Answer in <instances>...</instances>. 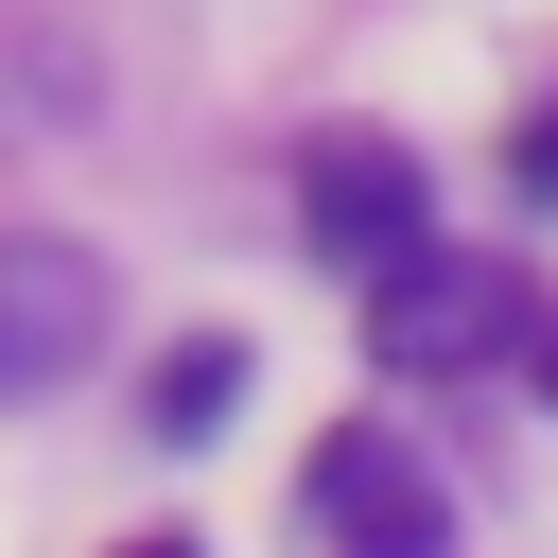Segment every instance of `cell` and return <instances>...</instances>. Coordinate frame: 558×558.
I'll return each mask as SVG.
<instances>
[{
    "label": "cell",
    "instance_id": "obj_1",
    "mask_svg": "<svg viewBox=\"0 0 558 558\" xmlns=\"http://www.w3.org/2000/svg\"><path fill=\"white\" fill-rule=\"evenodd\" d=\"M296 227H314V262H349V279L384 296V279L418 262V157H401V140H366V122H349V140H314V157H296Z\"/></svg>",
    "mask_w": 558,
    "mask_h": 558
},
{
    "label": "cell",
    "instance_id": "obj_2",
    "mask_svg": "<svg viewBox=\"0 0 558 558\" xmlns=\"http://www.w3.org/2000/svg\"><path fill=\"white\" fill-rule=\"evenodd\" d=\"M105 349V262L87 244H0V401H35V384H70Z\"/></svg>",
    "mask_w": 558,
    "mask_h": 558
},
{
    "label": "cell",
    "instance_id": "obj_3",
    "mask_svg": "<svg viewBox=\"0 0 558 558\" xmlns=\"http://www.w3.org/2000/svg\"><path fill=\"white\" fill-rule=\"evenodd\" d=\"M488 331H506V279H488V262H436V244L366 296V349H384V366H418V384H436V366H471Z\"/></svg>",
    "mask_w": 558,
    "mask_h": 558
},
{
    "label": "cell",
    "instance_id": "obj_4",
    "mask_svg": "<svg viewBox=\"0 0 558 558\" xmlns=\"http://www.w3.org/2000/svg\"><path fill=\"white\" fill-rule=\"evenodd\" d=\"M314 506H331L349 558H436V488H418L401 436H331V453H314Z\"/></svg>",
    "mask_w": 558,
    "mask_h": 558
},
{
    "label": "cell",
    "instance_id": "obj_5",
    "mask_svg": "<svg viewBox=\"0 0 558 558\" xmlns=\"http://www.w3.org/2000/svg\"><path fill=\"white\" fill-rule=\"evenodd\" d=\"M227 401H244V349H209V331H192V349L157 366V436H209Z\"/></svg>",
    "mask_w": 558,
    "mask_h": 558
},
{
    "label": "cell",
    "instance_id": "obj_6",
    "mask_svg": "<svg viewBox=\"0 0 558 558\" xmlns=\"http://www.w3.org/2000/svg\"><path fill=\"white\" fill-rule=\"evenodd\" d=\"M523 192H541V209H558V122H541V140H523Z\"/></svg>",
    "mask_w": 558,
    "mask_h": 558
},
{
    "label": "cell",
    "instance_id": "obj_7",
    "mask_svg": "<svg viewBox=\"0 0 558 558\" xmlns=\"http://www.w3.org/2000/svg\"><path fill=\"white\" fill-rule=\"evenodd\" d=\"M541 384H558V331H541Z\"/></svg>",
    "mask_w": 558,
    "mask_h": 558
},
{
    "label": "cell",
    "instance_id": "obj_8",
    "mask_svg": "<svg viewBox=\"0 0 558 558\" xmlns=\"http://www.w3.org/2000/svg\"><path fill=\"white\" fill-rule=\"evenodd\" d=\"M140 558H192V541H140Z\"/></svg>",
    "mask_w": 558,
    "mask_h": 558
}]
</instances>
